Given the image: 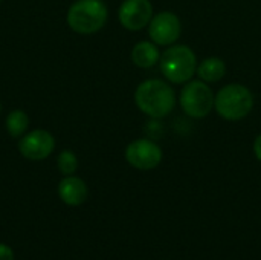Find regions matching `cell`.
Wrapping results in <instances>:
<instances>
[{"label": "cell", "instance_id": "9c48e42d", "mask_svg": "<svg viewBox=\"0 0 261 260\" xmlns=\"http://www.w3.org/2000/svg\"><path fill=\"white\" fill-rule=\"evenodd\" d=\"M54 146L55 141L52 135L46 130H34L24 135L18 143L20 153L31 161H41L47 158L52 153Z\"/></svg>", "mask_w": 261, "mask_h": 260}, {"label": "cell", "instance_id": "e0dca14e", "mask_svg": "<svg viewBox=\"0 0 261 260\" xmlns=\"http://www.w3.org/2000/svg\"><path fill=\"white\" fill-rule=\"evenodd\" d=\"M0 110H2V106H0Z\"/></svg>", "mask_w": 261, "mask_h": 260}, {"label": "cell", "instance_id": "2e32d148", "mask_svg": "<svg viewBox=\"0 0 261 260\" xmlns=\"http://www.w3.org/2000/svg\"><path fill=\"white\" fill-rule=\"evenodd\" d=\"M254 153H255L257 159L261 162V133L255 138V141H254Z\"/></svg>", "mask_w": 261, "mask_h": 260}, {"label": "cell", "instance_id": "5b68a950", "mask_svg": "<svg viewBox=\"0 0 261 260\" xmlns=\"http://www.w3.org/2000/svg\"><path fill=\"white\" fill-rule=\"evenodd\" d=\"M214 93L211 87L202 81H190L184 86L180 92V106L184 112L191 118H205L214 107Z\"/></svg>", "mask_w": 261, "mask_h": 260}, {"label": "cell", "instance_id": "5bb4252c", "mask_svg": "<svg viewBox=\"0 0 261 260\" xmlns=\"http://www.w3.org/2000/svg\"><path fill=\"white\" fill-rule=\"evenodd\" d=\"M57 164H58V170L64 176L73 175L78 169V159H76L75 153H72L70 150H63L57 159Z\"/></svg>", "mask_w": 261, "mask_h": 260}, {"label": "cell", "instance_id": "6da1fadb", "mask_svg": "<svg viewBox=\"0 0 261 260\" xmlns=\"http://www.w3.org/2000/svg\"><path fill=\"white\" fill-rule=\"evenodd\" d=\"M135 103L141 112L150 118L161 120L168 116L176 106L173 87L158 78L142 81L135 92Z\"/></svg>", "mask_w": 261, "mask_h": 260}, {"label": "cell", "instance_id": "ba28073f", "mask_svg": "<svg viewBox=\"0 0 261 260\" xmlns=\"http://www.w3.org/2000/svg\"><path fill=\"white\" fill-rule=\"evenodd\" d=\"M118 15L125 29L141 31L153 18V5L150 0H124Z\"/></svg>", "mask_w": 261, "mask_h": 260}, {"label": "cell", "instance_id": "7a4b0ae2", "mask_svg": "<svg viewBox=\"0 0 261 260\" xmlns=\"http://www.w3.org/2000/svg\"><path fill=\"white\" fill-rule=\"evenodd\" d=\"M254 107V95L252 92L243 84H228L219 90L214 98V109L216 112L228 120V121H239L246 118Z\"/></svg>", "mask_w": 261, "mask_h": 260}, {"label": "cell", "instance_id": "7c38bea8", "mask_svg": "<svg viewBox=\"0 0 261 260\" xmlns=\"http://www.w3.org/2000/svg\"><path fill=\"white\" fill-rule=\"evenodd\" d=\"M225 74H226V64L219 57L205 58L197 67V75L205 83H216V81L222 80L225 77Z\"/></svg>", "mask_w": 261, "mask_h": 260}, {"label": "cell", "instance_id": "30bf717a", "mask_svg": "<svg viewBox=\"0 0 261 260\" xmlns=\"http://www.w3.org/2000/svg\"><path fill=\"white\" fill-rule=\"evenodd\" d=\"M58 196L69 207H78L87 199V185L76 176H66L58 184Z\"/></svg>", "mask_w": 261, "mask_h": 260}, {"label": "cell", "instance_id": "4fadbf2b", "mask_svg": "<svg viewBox=\"0 0 261 260\" xmlns=\"http://www.w3.org/2000/svg\"><path fill=\"white\" fill-rule=\"evenodd\" d=\"M29 124V118L23 110H14L6 118V130L12 138L21 136Z\"/></svg>", "mask_w": 261, "mask_h": 260}, {"label": "cell", "instance_id": "8992f818", "mask_svg": "<svg viewBox=\"0 0 261 260\" xmlns=\"http://www.w3.org/2000/svg\"><path fill=\"white\" fill-rule=\"evenodd\" d=\"M148 34L153 43L159 46H171L182 34V23L174 12L162 11L153 15L148 25Z\"/></svg>", "mask_w": 261, "mask_h": 260}, {"label": "cell", "instance_id": "52a82bcc", "mask_svg": "<svg viewBox=\"0 0 261 260\" xmlns=\"http://www.w3.org/2000/svg\"><path fill=\"white\" fill-rule=\"evenodd\" d=\"M125 159L138 170H153L162 161V149L151 139H136L127 146Z\"/></svg>", "mask_w": 261, "mask_h": 260}, {"label": "cell", "instance_id": "277c9868", "mask_svg": "<svg viewBox=\"0 0 261 260\" xmlns=\"http://www.w3.org/2000/svg\"><path fill=\"white\" fill-rule=\"evenodd\" d=\"M107 21V6L102 0H76L67 12L69 26L80 34H93Z\"/></svg>", "mask_w": 261, "mask_h": 260}, {"label": "cell", "instance_id": "8fae6325", "mask_svg": "<svg viewBox=\"0 0 261 260\" xmlns=\"http://www.w3.org/2000/svg\"><path fill=\"white\" fill-rule=\"evenodd\" d=\"M161 60L159 49L156 43L151 41H139L132 49V61L142 69L153 67Z\"/></svg>", "mask_w": 261, "mask_h": 260}, {"label": "cell", "instance_id": "9a60e30c", "mask_svg": "<svg viewBox=\"0 0 261 260\" xmlns=\"http://www.w3.org/2000/svg\"><path fill=\"white\" fill-rule=\"evenodd\" d=\"M0 260H14V251L11 247L0 244Z\"/></svg>", "mask_w": 261, "mask_h": 260}, {"label": "cell", "instance_id": "3957f363", "mask_svg": "<svg viewBox=\"0 0 261 260\" xmlns=\"http://www.w3.org/2000/svg\"><path fill=\"white\" fill-rule=\"evenodd\" d=\"M159 63L164 77L174 84L188 83L193 78V75L197 72L196 54L193 52L191 48L185 44L170 46L161 55Z\"/></svg>", "mask_w": 261, "mask_h": 260}]
</instances>
